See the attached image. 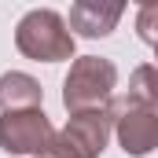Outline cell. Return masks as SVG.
Instances as JSON below:
<instances>
[{
	"instance_id": "cell-1",
	"label": "cell",
	"mask_w": 158,
	"mask_h": 158,
	"mask_svg": "<svg viewBox=\"0 0 158 158\" xmlns=\"http://www.w3.org/2000/svg\"><path fill=\"white\" fill-rule=\"evenodd\" d=\"M118 88V66L103 55H77L63 81V107L70 114L107 110Z\"/></svg>"
},
{
	"instance_id": "cell-2",
	"label": "cell",
	"mask_w": 158,
	"mask_h": 158,
	"mask_svg": "<svg viewBox=\"0 0 158 158\" xmlns=\"http://www.w3.org/2000/svg\"><path fill=\"white\" fill-rule=\"evenodd\" d=\"M15 48L33 63H63L74 59V33L59 11L33 7L15 26Z\"/></svg>"
},
{
	"instance_id": "cell-3",
	"label": "cell",
	"mask_w": 158,
	"mask_h": 158,
	"mask_svg": "<svg viewBox=\"0 0 158 158\" xmlns=\"http://www.w3.org/2000/svg\"><path fill=\"white\" fill-rule=\"evenodd\" d=\"M55 140V125L44 110H7L0 114V147L7 155H33L40 158Z\"/></svg>"
},
{
	"instance_id": "cell-4",
	"label": "cell",
	"mask_w": 158,
	"mask_h": 158,
	"mask_svg": "<svg viewBox=\"0 0 158 158\" xmlns=\"http://www.w3.org/2000/svg\"><path fill=\"white\" fill-rule=\"evenodd\" d=\"M110 114H114L118 147L129 158H147L158 147V110H143V107H129L125 99H110Z\"/></svg>"
},
{
	"instance_id": "cell-5",
	"label": "cell",
	"mask_w": 158,
	"mask_h": 158,
	"mask_svg": "<svg viewBox=\"0 0 158 158\" xmlns=\"http://www.w3.org/2000/svg\"><path fill=\"white\" fill-rule=\"evenodd\" d=\"M63 136L74 143V151L81 158H99L107 151L110 136H114V114L107 110H85V114H70Z\"/></svg>"
},
{
	"instance_id": "cell-6",
	"label": "cell",
	"mask_w": 158,
	"mask_h": 158,
	"mask_svg": "<svg viewBox=\"0 0 158 158\" xmlns=\"http://www.w3.org/2000/svg\"><path fill=\"white\" fill-rule=\"evenodd\" d=\"M121 15H125V7L121 4H103V0H77V4H70V19H66V26H70V33H77V37H107V33H114V26L121 22Z\"/></svg>"
},
{
	"instance_id": "cell-7",
	"label": "cell",
	"mask_w": 158,
	"mask_h": 158,
	"mask_svg": "<svg viewBox=\"0 0 158 158\" xmlns=\"http://www.w3.org/2000/svg\"><path fill=\"white\" fill-rule=\"evenodd\" d=\"M44 99V88L37 77L22 74V70H7L0 74V110H37Z\"/></svg>"
},
{
	"instance_id": "cell-8",
	"label": "cell",
	"mask_w": 158,
	"mask_h": 158,
	"mask_svg": "<svg viewBox=\"0 0 158 158\" xmlns=\"http://www.w3.org/2000/svg\"><path fill=\"white\" fill-rule=\"evenodd\" d=\"M129 107H143V110H158V66L143 63L129 74Z\"/></svg>"
},
{
	"instance_id": "cell-9",
	"label": "cell",
	"mask_w": 158,
	"mask_h": 158,
	"mask_svg": "<svg viewBox=\"0 0 158 158\" xmlns=\"http://www.w3.org/2000/svg\"><path fill=\"white\" fill-rule=\"evenodd\" d=\"M136 37L151 48H158V0H147L136 7Z\"/></svg>"
},
{
	"instance_id": "cell-10",
	"label": "cell",
	"mask_w": 158,
	"mask_h": 158,
	"mask_svg": "<svg viewBox=\"0 0 158 158\" xmlns=\"http://www.w3.org/2000/svg\"><path fill=\"white\" fill-rule=\"evenodd\" d=\"M40 158H81V155L74 151V143H70V140H66L63 132H55V140H52V147H48V151H44Z\"/></svg>"
},
{
	"instance_id": "cell-11",
	"label": "cell",
	"mask_w": 158,
	"mask_h": 158,
	"mask_svg": "<svg viewBox=\"0 0 158 158\" xmlns=\"http://www.w3.org/2000/svg\"><path fill=\"white\" fill-rule=\"evenodd\" d=\"M155 66H158V48H155Z\"/></svg>"
}]
</instances>
